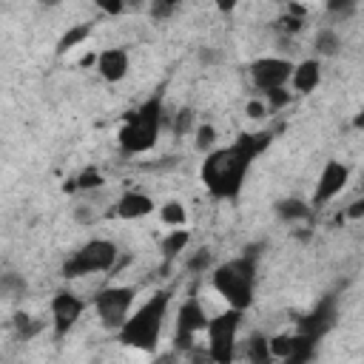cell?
<instances>
[{
    "label": "cell",
    "instance_id": "cell-25",
    "mask_svg": "<svg viewBox=\"0 0 364 364\" xmlns=\"http://www.w3.org/2000/svg\"><path fill=\"white\" fill-rule=\"evenodd\" d=\"M193 128H196V114H193V108H179V111L173 114L171 131H173L176 136H188Z\"/></svg>",
    "mask_w": 364,
    "mask_h": 364
},
{
    "label": "cell",
    "instance_id": "cell-34",
    "mask_svg": "<svg viewBox=\"0 0 364 364\" xmlns=\"http://www.w3.org/2000/svg\"><path fill=\"white\" fill-rule=\"evenodd\" d=\"M361 216H364V202L355 199V202H350V208H344V213H341L338 219H353V222H355V219H361Z\"/></svg>",
    "mask_w": 364,
    "mask_h": 364
},
{
    "label": "cell",
    "instance_id": "cell-22",
    "mask_svg": "<svg viewBox=\"0 0 364 364\" xmlns=\"http://www.w3.org/2000/svg\"><path fill=\"white\" fill-rule=\"evenodd\" d=\"M40 330H43V321H40V318H34V316H28V313H14V333H17V338L28 341V338H34Z\"/></svg>",
    "mask_w": 364,
    "mask_h": 364
},
{
    "label": "cell",
    "instance_id": "cell-9",
    "mask_svg": "<svg viewBox=\"0 0 364 364\" xmlns=\"http://www.w3.org/2000/svg\"><path fill=\"white\" fill-rule=\"evenodd\" d=\"M205 324H208V313L202 307V301L196 296H188L176 313V336H173V344L179 350H193L199 336L205 333Z\"/></svg>",
    "mask_w": 364,
    "mask_h": 364
},
{
    "label": "cell",
    "instance_id": "cell-16",
    "mask_svg": "<svg viewBox=\"0 0 364 364\" xmlns=\"http://www.w3.org/2000/svg\"><path fill=\"white\" fill-rule=\"evenodd\" d=\"M276 216L287 225H296V222H310L313 219V205L304 202V199H296V196H287V199H279L273 205Z\"/></svg>",
    "mask_w": 364,
    "mask_h": 364
},
{
    "label": "cell",
    "instance_id": "cell-32",
    "mask_svg": "<svg viewBox=\"0 0 364 364\" xmlns=\"http://www.w3.org/2000/svg\"><path fill=\"white\" fill-rule=\"evenodd\" d=\"M94 3H97V9H100L102 14H111V17H114V14H122V11L128 9L125 0H94Z\"/></svg>",
    "mask_w": 364,
    "mask_h": 364
},
{
    "label": "cell",
    "instance_id": "cell-29",
    "mask_svg": "<svg viewBox=\"0 0 364 364\" xmlns=\"http://www.w3.org/2000/svg\"><path fill=\"white\" fill-rule=\"evenodd\" d=\"M74 182H77V191H97L105 185V179L97 168H85L80 176H74Z\"/></svg>",
    "mask_w": 364,
    "mask_h": 364
},
{
    "label": "cell",
    "instance_id": "cell-30",
    "mask_svg": "<svg viewBox=\"0 0 364 364\" xmlns=\"http://www.w3.org/2000/svg\"><path fill=\"white\" fill-rule=\"evenodd\" d=\"M23 290H26V282H23L20 276H14V273L0 276V293H6L9 299H17Z\"/></svg>",
    "mask_w": 364,
    "mask_h": 364
},
{
    "label": "cell",
    "instance_id": "cell-33",
    "mask_svg": "<svg viewBox=\"0 0 364 364\" xmlns=\"http://www.w3.org/2000/svg\"><path fill=\"white\" fill-rule=\"evenodd\" d=\"M245 114H247L250 119H264V114H270V111H267L264 100H250V102L245 105Z\"/></svg>",
    "mask_w": 364,
    "mask_h": 364
},
{
    "label": "cell",
    "instance_id": "cell-15",
    "mask_svg": "<svg viewBox=\"0 0 364 364\" xmlns=\"http://www.w3.org/2000/svg\"><path fill=\"white\" fill-rule=\"evenodd\" d=\"M321 82V63L318 57H307L301 63H293V71H290V85L296 94H310L316 91Z\"/></svg>",
    "mask_w": 364,
    "mask_h": 364
},
{
    "label": "cell",
    "instance_id": "cell-11",
    "mask_svg": "<svg viewBox=\"0 0 364 364\" xmlns=\"http://www.w3.org/2000/svg\"><path fill=\"white\" fill-rule=\"evenodd\" d=\"M290 71H293V63L284 57H259L250 63L247 77H250L253 88L264 94L270 88H284L290 82Z\"/></svg>",
    "mask_w": 364,
    "mask_h": 364
},
{
    "label": "cell",
    "instance_id": "cell-37",
    "mask_svg": "<svg viewBox=\"0 0 364 364\" xmlns=\"http://www.w3.org/2000/svg\"><path fill=\"white\" fill-rule=\"evenodd\" d=\"M40 3H46V6H57L60 0H40Z\"/></svg>",
    "mask_w": 364,
    "mask_h": 364
},
{
    "label": "cell",
    "instance_id": "cell-2",
    "mask_svg": "<svg viewBox=\"0 0 364 364\" xmlns=\"http://www.w3.org/2000/svg\"><path fill=\"white\" fill-rule=\"evenodd\" d=\"M171 299H173V293L168 287L154 290L136 310H131L128 318L122 321V327L117 330L119 344H125L136 353H154L156 344H159L168 310H171Z\"/></svg>",
    "mask_w": 364,
    "mask_h": 364
},
{
    "label": "cell",
    "instance_id": "cell-27",
    "mask_svg": "<svg viewBox=\"0 0 364 364\" xmlns=\"http://www.w3.org/2000/svg\"><path fill=\"white\" fill-rule=\"evenodd\" d=\"M185 267H188L191 273H205V270H210V267H213V256H210V250H208V247L193 250V253L185 259Z\"/></svg>",
    "mask_w": 364,
    "mask_h": 364
},
{
    "label": "cell",
    "instance_id": "cell-18",
    "mask_svg": "<svg viewBox=\"0 0 364 364\" xmlns=\"http://www.w3.org/2000/svg\"><path fill=\"white\" fill-rule=\"evenodd\" d=\"M91 31H94V23H77V26H71V28L57 40V54L63 57V54L74 51L77 46H82V43L91 37Z\"/></svg>",
    "mask_w": 364,
    "mask_h": 364
},
{
    "label": "cell",
    "instance_id": "cell-19",
    "mask_svg": "<svg viewBox=\"0 0 364 364\" xmlns=\"http://www.w3.org/2000/svg\"><path fill=\"white\" fill-rule=\"evenodd\" d=\"M313 48H316L318 57H336V54L341 51V34H338L336 28L324 26V28L316 31V37H313Z\"/></svg>",
    "mask_w": 364,
    "mask_h": 364
},
{
    "label": "cell",
    "instance_id": "cell-6",
    "mask_svg": "<svg viewBox=\"0 0 364 364\" xmlns=\"http://www.w3.org/2000/svg\"><path fill=\"white\" fill-rule=\"evenodd\" d=\"M242 316L245 310L228 307L222 313H216L213 318H208L205 324V341H208V358L216 364H228L236 355V344H239V327H242Z\"/></svg>",
    "mask_w": 364,
    "mask_h": 364
},
{
    "label": "cell",
    "instance_id": "cell-4",
    "mask_svg": "<svg viewBox=\"0 0 364 364\" xmlns=\"http://www.w3.org/2000/svg\"><path fill=\"white\" fill-rule=\"evenodd\" d=\"M162 111H165L162 94H154L142 105H136L134 111H128L122 117V125H119V134H117L119 151L128 154V156H136V154L151 151L156 145V136H159L162 122H165V114Z\"/></svg>",
    "mask_w": 364,
    "mask_h": 364
},
{
    "label": "cell",
    "instance_id": "cell-3",
    "mask_svg": "<svg viewBox=\"0 0 364 364\" xmlns=\"http://www.w3.org/2000/svg\"><path fill=\"white\" fill-rule=\"evenodd\" d=\"M210 284L213 290L228 301V307L247 310L256 296V253H242L228 262H219L210 267Z\"/></svg>",
    "mask_w": 364,
    "mask_h": 364
},
{
    "label": "cell",
    "instance_id": "cell-31",
    "mask_svg": "<svg viewBox=\"0 0 364 364\" xmlns=\"http://www.w3.org/2000/svg\"><path fill=\"white\" fill-rule=\"evenodd\" d=\"M179 3L176 0H148V14L154 20H168Z\"/></svg>",
    "mask_w": 364,
    "mask_h": 364
},
{
    "label": "cell",
    "instance_id": "cell-24",
    "mask_svg": "<svg viewBox=\"0 0 364 364\" xmlns=\"http://www.w3.org/2000/svg\"><path fill=\"white\" fill-rule=\"evenodd\" d=\"M361 0H324V9L333 20H350L358 11Z\"/></svg>",
    "mask_w": 364,
    "mask_h": 364
},
{
    "label": "cell",
    "instance_id": "cell-17",
    "mask_svg": "<svg viewBox=\"0 0 364 364\" xmlns=\"http://www.w3.org/2000/svg\"><path fill=\"white\" fill-rule=\"evenodd\" d=\"M188 245H191V230L182 225V228H171V233L162 236L159 250H162L165 262H173L176 256H182V250H188Z\"/></svg>",
    "mask_w": 364,
    "mask_h": 364
},
{
    "label": "cell",
    "instance_id": "cell-10",
    "mask_svg": "<svg viewBox=\"0 0 364 364\" xmlns=\"http://www.w3.org/2000/svg\"><path fill=\"white\" fill-rule=\"evenodd\" d=\"M336 318H338V301H336V296H324L307 316L299 318L293 333L307 338V341H313V344H318L336 327Z\"/></svg>",
    "mask_w": 364,
    "mask_h": 364
},
{
    "label": "cell",
    "instance_id": "cell-28",
    "mask_svg": "<svg viewBox=\"0 0 364 364\" xmlns=\"http://www.w3.org/2000/svg\"><path fill=\"white\" fill-rule=\"evenodd\" d=\"M262 97H264L267 111H270V114H276L279 108H284V105L293 100V91H287V85H284V88H270V91H264Z\"/></svg>",
    "mask_w": 364,
    "mask_h": 364
},
{
    "label": "cell",
    "instance_id": "cell-23",
    "mask_svg": "<svg viewBox=\"0 0 364 364\" xmlns=\"http://www.w3.org/2000/svg\"><path fill=\"white\" fill-rule=\"evenodd\" d=\"M267 350H270V358H279V361H287L290 358V350H293V333H276L267 338Z\"/></svg>",
    "mask_w": 364,
    "mask_h": 364
},
{
    "label": "cell",
    "instance_id": "cell-8",
    "mask_svg": "<svg viewBox=\"0 0 364 364\" xmlns=\"http://www.w3.org/2000/svg\"><path fill=\"white\" fill-rule=\"evenodd\" d=\"M51 327H54V338L60 341V338H65L74 327H77V321L82 318V313H85V307H88V301L82 299V296H77L71 287H60L54 296H51Z\"/></svg>",
    "mask_w": 364,
    "mask_h": 364
},
{
    "label": "cell",
    "instance_id": "cell-12",
    "mask_svg": "<svg viewBox=\"0 0 364 364\" xmlns=\"http://www.w3.org/2000/svg\"><path fill=\"white\" fill-rule=\"evenodd\" d=\"M350 182V165H344L341 159H327L321 173H318V182H316V191L310 196V205L313 210L324 208L327 202H333Z\"/></svg>",
    "mask_w": 364,
    "mask_h": 364
},
{
    "label": "cell",
    "instance_id": "cell-1",
    "mask_svg": "<svg viewBox=\"0 0 364 364\" xmlns=\"http://www.w3.org/2000/svg\"><path fill=\"white\" fill-rule=\"evenodd\" d=\"M270 142H273V131H245L230 145L208 151L199 171L205 191L213 199H236L250 165L256 162V156L267 151Z\"/></svg>",
    "mask_w": 364,
    "mask_h": 364
},
{
    "label": "cell",
    "instance_id": "cell-26",
    "mask_svg": "<svg viewBox=\"0 0 364 364\" xmlns=\"http://www.w3.org/2000/svg\"><path fill=\"white\" fill-rule=\"evenodd\" d=\"M247 358H250V361H256V364H267V361H273V358H270V350H267V338H264V336L253 333V336L247 338Z\"/></svg>",
    "mask_w": 364,
    "mask_h": 364
},
{
    "label": "cell",
    "instance_id": "cell-38",
    "mask_svg": "<svg viewBox=\"0 0 364 364\" xmlns=\"http://www.w3.org/2000/svg\"><path fill=\"white\" fill-rule=\"evenodd\" d=\"M176 3H179V0H176Z\"/></svg>",
    "mask_w": 364,
    "mask_h": 364
},
{
    "label": "cell",
    "instance_id": "cell-20",
    "mask_svg": "<svg viewBox=\"0 0 364 364\" xmlns=\"http://www.w3.org/2000/svg\"><path fill=\"white\" fill-rule=\"evenodd\" d=\"M191 134H193V148H196L199 154H208V151L216 148V139H219L216 125H210V122H199Z\"/></svg>",
    "mask_w": 364,
    "mask_h": 364
},
{
    "label": "cell",
    "instance_id": "cell-21",
    "mask_svg": "<svg viewBox=\"0 0 364 364\" xmlns=\"http://www.w3.org/2000/svg\"><path fill=\"white\" fill-rule=\"evenodd\" d=\"M159 222L168 225V228H182V225L188 222V210H185V205L176 202V199L159 205Z\"/></svg>",
    "mask_w": 364,
    "mask_h": 364
},
{
    "label": "cell",
    "instance_id": "cell-7",
    "mask_svg": "<svg viewBox=\"0 0 364 364\" xmlns=\"http://www.w3.org/2000/svg\"><path fill=\"white\" fill-rule=\"evenodd\" d=\"M134 301H136V287H131V284H108V287L97 290V296L91 299L100 324L108 330L122 327V321L134 310Z\"/></svg>",
    "mask_w": 364,
    "mask_h": 364
},
{
    "label": "cell",
    "instance_id": "cell-14",
    "mask_svg": "<svg viewBox=\"0 0 364 364\" xmlns=\"http://www.w3.org/2000/svg\"><path fill=\"white\" fill-rule=\"evenodd\" d=\"M94 68L100 71V77L105 82H122L128 77V68H131V60H128V51L125 48H102L97 54V63Z\"/></svg>",
    "mask_w": 364,
    "mask_h": 364
},
{
    "label": "cell",
    "instance_id": "cell-5",
    "mask_svg": "<svg viewBox=\"0 0 364 364\" xmlns=\"http://www.w3.org/2000/svg\"><path fill=\"white\" fill-rule=\"evenodd\" d=\"M117 259H119V247L111 239H91L82 247H77L63 262L60 270L71 282V279H82V276H91V273H108V270L117 267Z\"/></svg>",
    "mask_w": 364,
    "mask_h": 364
},
{
    "label": "cell",
    "instance_id": "cell-35",
    "mask_svg": "<svg viewBox=\"0 0 364 364\" xmlns=\"http://www.w3.org/2000/svg\"><path fill=\"white\" fill-rule=\"evenodd\" d=\"M210 3H213V6H216L222 14H230V11L239 6V0H210Z\"/></svg>",
    "mask_w": 364,
    "mask_h": 364
},
{
    "label": "cell",
    "instance_id": "cell-36",
    "mask_svg": "<svg viewBox=\"0 0 364 364\" xmlns=\"http://www.w3.org/2000/svg\"><path fill=\"white\" fill-rule=\"evenodd\" d=\"M94 63H97V54H94V51H88V54L80 60V65H94Z\"/></svg>",
    "mask_w": 364,
    "mask_h": 364
},
{
    "label": "cell",
    "instance_id": "cell-13",
    "mask_svg": "<svg viewBox=\"0 0 364 364\" xmlns=\"http://www.w3.org/2000/svg\"><path fill=\"white\" fill-rule=\"evenodd\" d=\"M154 210H156V205H154V199L148 193H142V191H122L119 199L111 208V216L125 219V222H136V219H145Z\"/></svg>",
    "mask_w": 364,
    "mask_h": 364
}]
</instances>
